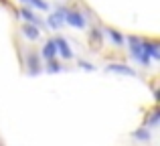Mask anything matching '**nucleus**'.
Returning <instances> with one entry per match:
<instances>
[{"label":"nucleus","mask_w":160,"mask_h":146,"mask_svg":"<svg viewBox=\"0 0 160 146\" xmlns=\"http://www.w3.org/2000/svg\"><path fill=\"white\" fill-rule=\"evenodd\" d=\"M128 45H130V53H132L134 59L140 65H144V67H150V61L152 59L144 51V37H128Z\"/></svg>","instance_id":"f257e3e1"},{"label":"nucleus","mask_w":160,"mask_h":146,"mask_svg":"<svg viewBox=\"0 0 160 146\" xmlns=\"http://www.w3.org/2000/svg\"><path fill=\"white\" fill-rule=\"evenodd\" d=\"M24 63H27L28 75H39L41 71H43V67H41V57H39V53H37V51H28Z\"/></svg>","instance_id":"f03ea898"},{"label":"nucleus","mask_w":160,"mask_h":146,"mask_svg":"<svg viewBox=\"0 0 160 146\" xmlns=\"http://www.w3.org/2000/svg\"><path fill=\"white\" fill-rule=\"evenodd\" d=\"M65 23L73 28H85V16L81 10H67L65 12Z\"/></svg>","instance_id":"7ed1b4c3"},{"label":"nucleus","mask_w":160,"mask_h":146,"mask_svg":"<svg viewBox=\"0 0 160 146\" xmlns=\"http://www.w3.org/2000/svg\"><path fill=\"white\" fill-rule=\"evenodd\" d=\"M65 12H67V8L59 6L57 10H55L53 14L47 18V27H51V28H61L63 24H65Z\"/></svg>","instance_id":"20e7f679"},{"label":"nucleus","mask_w":160,"mask_h":146,"mask_svg":"<svg viewBox=\"0 0 160 146\" xmlns=\"http://www.w3.org/2000/svg\"><path fill=\"white\" fill-rule=\"evenodd\" d=\"M55 45H57V55H61L63 59H73V51H71L69 43H67L63 37H55Z\"/></svg>","instance_id":"39448f33"},{"label":"nucleus","mask_w":160,"mask_h":146,"mask_svg":"<svg viewBox=\"0 0 160 146\" xmlns=\"http://www.w3.org/2000/svg\"><path fill=\"white\" fill-rule=\"evenodd\" d=\"M144 51L148 53V57L152 61H158L160 59V43H158V41L144 39Z\"/></svg>","instance_id":"423d86ee"},{"label":"nucleus","mask_w":160,"mask_h":146,"mask_svg":"<svg viewBox=\"0 0 160 146\" xmlns=\"http://www.w3.org/2000/svg\"><path fill=\"white\" fill-rule=\"evenodd\" d=\"M106 71L109 73H120V75H130V77H136V71H134L132 67H128V65L124 63H109L106 67Z\"/></svg>","instance_id":"0eeeda50"},{"label":"nucleus","mask_w":160,"mask_h":146,"mask_svg":"<svg viewBox=\"0 0 160 146\" xmlns=\"http://www.w3.org/2000/svg\"><path fill=\"white\" fill-rule=\"evenodd\" d=\"M41 57L47 59V61H51V59L57 57V45H55V39H49L47 43L41 47Z\"/></svg>","instance_id":"6e6552de"},{"label":"nucleus","mask_w":160,"mask_h":146,"mask_svg":"<svg viewBox=\"0 0 160 146\" xmlns=\"http://www.w3.org/2000/svg\"><path fill=\"white\" fill-rule=\"evenodd\" d=\"M20 33H22L27 39L31 41H37L41 37V31H39V24H32V23H24L22 28H20Z\"/></svg>","instance_id":"1a4fd4ad"},{"label":"nucleus","mask_w":160,"mask_h":146,"mask_svg":"<svg viewBox=\"0 0 160 146\" xmlns=\"http://www.w3.org/2000/svg\"><path fill=\"white\" fill-rule=\"evenodd\" d=\"M103 33H106V37L116 45V47H122V45L126 43V37L122 35L120 31H116V28H103Z\"/></svg>","instance_id":"9d476101"},{"label":"nucleus","mask_w":160,"mask_h":146,"mask_svg":"<svg viewBox=\"0 0 160 146\" xmlns=\"http://www.w3.org/2000/svg\"><path fill=\"white\" fill-rule=\"evenodd\" d=\"M18 14L22 16V18L27 20V23H32V24H41V18H39V16H37L35 12L31 10V8H20V10H18Z\"/></svg>","instance_id":"9b49d317"},{"label":"nucleus","mask_w":160,"mask_h":146,"mask_svg":"<svg viewBox=\"0 0 160 146\" xmlns=\"http://www.w3.org/2000/svg\"><path fill=\"white\" fill-rule=\"evenodd\" d=\"M134 138L140 140V142H148V140H150V130H148V128H140V130L134 132Z\"/></svg>","instance_id":"f8f14e48"},{"label":"nucleus","mask_w":160,"mask_h":146,"mask_svg":"<svg viewBox=\"0 0 160 146\" xmlns=\"http://www.w3.org/2000/svg\"><path fill=\"white\" fill-rule=\"evenodd\" d=\"M47 73H59V71H63V65L59 63V61H55V59H51V61H47Z\"/></svg>","instance_id":"ddd939ff"},{"label":"nucleus","mask_w":160,"mask_h":146,"mask_svg":"<svg viewBox=\"0 0 160 146\" xmlns=\"http://www.w3.org/2000/svg\"><path fill=\"white\" fill-rule=\"evenodd\" d=\"M158 120H160V112L158 110H152V112H150V120L146 122V128H156L158 126Z\"/></svg>","instance_id":"4468645a"},{"label":"nucleus","mask_w":160,"mask_h":146,"mask_svg":"<svg viewBox=\"0 0 160 146\" xmlns=\"http://www.w3.org/2000/svg\"><path fill=\"white\" fill-rule=\"evenodd\" d=\"M91 41H93V43H102V39H103V33H102V28H91Z\"/></svg>","instance_id":"2eb2a0df"},{"label":"nucleus","mask_w":160,"mask_h":146,"mask_svg":"<svg viewBox=\"0 0 160 146\" xmlns=\"http://www.w3.org/2000/svg\"><path fill=\"white\" fill-rule=\"evenodd\" d=\"M28 4L35 8H39V10H49V4L45 2V0H28Z\"/></svg>","instance_id":"dca6fc26"},{"label":"nucleus","mask_w":160,"mask_h":146,"mask_svg":"<svg viewBox=\"0 0 160 146\" xmlns=\"http://www.w3.org/2000/svg\"><path fill=\"white\" fill-rule=\"evenodd\" d=\"M77 65H79L81 69H87V71H95V67L89 63V61H83V59H79V63H77Z\"/></svg>","instance_id":"f3484780"},{"label":"nucleus","mask_w":160,"mask_h":146,"mask_svg":"<svg viewBox=\"0 0 160 146\" xmlns=\"http://www.w3.org/2000/svg\"><path fill=\"white\" fill-rule=\"evenodd\" d=\"M160 99V93H158V89H154V102H158Z\"/></svg>","instance_id":"a211bd4d"},{"label":"nucleus","mask_w":160,"mask_h":146,"mask_svg":"<svg viewBox=\"0 0 160 146\" xmlns=\"http://www.w3.org/2000/svg\"><path fill=\"white\" fill-rule=\"evenodd\" d=\"M20 2H28V0H20Z\"/></svg>","instance_id":"6ab92c4d"}]
</instances>
